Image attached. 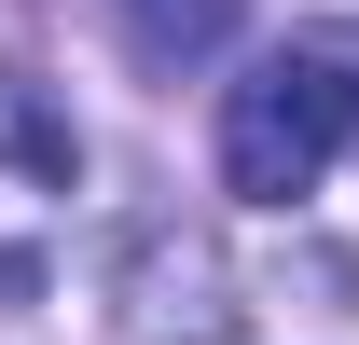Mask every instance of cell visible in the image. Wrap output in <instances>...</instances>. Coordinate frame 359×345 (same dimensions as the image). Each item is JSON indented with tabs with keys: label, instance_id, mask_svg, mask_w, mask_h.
<instances>
[{
	"label": "cell",
	"instance_id": "cell-3",
	"mask_svg": "<svg viewBox=\"0 0 359 345\" xmlns=\"http://www.w3.org/2000/svg\"><path fill=\"white\" fill-rule=\"evenodd\" d=\"M111 14H125V42L152 55V69H208V55L235 42L249 0H111Z\"/></svg>",
	"mask_w": 359,
	"mask_h": 345
},
{
	"label": "cell",
	"instance_id": "cell-1",
	"mask_svg": "<svg viewBox=\"0 0 359 345\" xmlns=\"http://www.w3.org/2000/svg\"><path fill=\"white\" fill-rule=\"evenodd\" d=\"M332 152H359V28H290L222 97V180L249 208H290V194H318Z\"/></svg>",
	"mask_w": 359,
	"mask_h": 345
},
{
	"label": "cell",
	"instance_id": "cell-2",
	"mask_svg": "<svg viewBox=\"0 0 359 345\" xmlns=\"http://www.w3.org/2000/svg\"><path fill=\"white\" fill-rule=\"evenodd\" d=\"M111 318H125V345H235L249 290H235L208 221H138L125 262H111Z\"/></svg>",
	"mask_w": 359,
	"mask_h": 345
},
{
	"label": "cell",
	"instance_id": "cell-4",
	"mask_svg": "<svg viewBox=\"0 0 359 345\" xmlns=\"http://www.w3.org/2000/svg\"><path fill=\"white\" fill-rule=\"evenodd\" d=\"M0 166H28L42 194H69V180H83V138H69V111H42L14 69H0Z\"/></svg>",
	"mask_w": 359,
	"mask_h": 345
}]
</instances>
